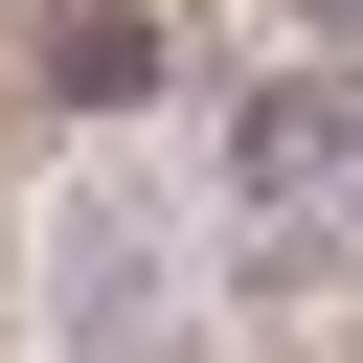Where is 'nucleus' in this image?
Segmentation results:
<instances>
[{
  "mask_svg": "<svg viewBox=\"0 0 363 363\" xmlns=\"http://www.w3.org/2000/svg\"><path fill=\"white\" fill-rule=\"evenodd\" d=\"M159 91V0H45V113H136Z\"/></svg>",
  "mask_w": 363,
  "mask_h": 363,
  "instance_id": "2",
  "label": "nucleus"
},
{
  "mask_svg": "<svg viewBox=\"0 0 363 363\" xmlns=\"http://www.w3.org/2000/svg\"><path fill=\"white\" fill-rule=\"evenodd\" d=\"M295 45H340V68H363V0H295Z\"/></svg>",
  "mask_w": 363,
  "mask_h": 363,
  "instance_id": "4",
  "label": "nucleus"
},
{
  "mask_svg": "<svg viewBox=\"0 0 363 363\" xmlns=\"http://www.w3.org/2000/svg\"><path fill=\"white\" fill-rule=\"evenodd\" d=\"M340 182H363V68H340V45L250 68V113H227V204L295 227V204H340Z\"/></svg>",
  "mask_w": 363,
  "mask_h": 363,
  "instance_id": "1",
  "label": "nucleus"
},
{
  "mask_svg": "<svg viewBox=\"0 0 363 363\" xmlns=\"http://www.w3.org/2000/svg\"><path fill=\"white\" fill-rule=\"evenodd\" d=\"M68 340H91V363L136 340V204H113V182L68 204Z\"/></svg>",
  "mask_w": 363,
  "mask_h": 363,
  "instance_id": "3",
  "label": "nucleus"
}]
</instances>
